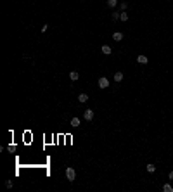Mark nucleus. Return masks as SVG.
Listing matches in <instances>:
<instances>
[{
	"label": "nucleus",
	"mask_w": 173,
	"mask_h": 192,
	"mask_svg": "<svg viewBox=\"0 0 173 192\" xmlns=\"http://www.w3.org/2000/svg\"><path fill=\"white\" fill-rule=\"evenodd\" d=\"M66 178H68V182H74V178H76V171H74V168H66Z\"/></svg>",
	"instance_id": "1"
},
{
	"label": "nucleus",
	"mask_w": 173,
	"mask_h": 192,
	"mask_svg": "<svg viewBox=\"0 0 173 192\" xmlns=\"http://www.w3.org/2000/svg\"><path fill=\"white\" fill-rule=\"evenodd\" d=\"M83 118H85L87 121H92V119H94V109H85Z\"/></svg>",
	"instance_id": "2"
},
{
	"label": "nucleus",
	"mask_w": 173,
	"mask_h": 192,
	"mask_svg": "<svg viewBox=\"0 0 173 192\" xmlns=\"http://www.w3.org/2000/svg\"><path fill=\"white\" fill-rule=\"evenodd\" d=\"M107 87H109V80L106 76L99 78V88H107Z\"/></svg>",
	"instance_id": "3"
},
{
	"label": "nucleus",
	"mask_w": 173,
	"mask_h": 192,
	"mask_svg": "<svg viewBox=\"0 0 173 192\" xmlns=\"http://www.w3.org/2000/svg\"><path fill=\"white\" fill-rule=\"evenodd\" d=\"M113 40H116V42H121V40H123V33H121V31H116V33H113Z\"/></svg>",
	"instance_id": "4"
},
{
	"label": "nucleus",
	"mask_w": 173,
	"mask_h": 192,
	"mask_svg": "<svg viewBox=\"0 0 173 192\" xmlns=\"http://www.w3.org/2000/svg\"><path fill=\"white\" fill-rule=\"evenodd\" d=\"M69 78H71L73 81H76V80H80V73H78V71H71V73H69Z\"/></svg>",
	"instance_id": "5"
},
{
	"label": "nucleus",
	"mask_w": 173,
	"mask_h": 192,
	"mask_svg": "<svg viewBox=\"0 0 173 192\" xmlns=\"http://www.w3.org/2000/svg\"><path fill=\"white\" fill-rule=\"evenodd\" d=\"M137 61L140 62V64H147V62H149L147 55H138V57H137Z\"/></svg>",
	"instance_id": "6"
},
{
	"label": "nucleus",
	"mask_w": 173,
	"mask_h": 192,
	"mask_svg": "<svg viewBox=\"0 0 173 192\" xmlns=\"http://www.w3.org/2000/svg\"><path fill=\"white\" fill-rule=\"evenodd\" d=\"M113 52V48L109 47V45H102V54H106V55H109Z\"/></svg>",
	"instance_id": "7"
},
{
	"label": "nucleus",
	"mask_w": 173,
	"mask_h": 192,
	"mask_svg": "<svg viewBox=\"0 0 173 192\" xmlns=\"http://www.w3.org/2000/svg\"><path fill=\"white\" fill-rule=\"evenodd\" d=\"M71 126H73V128H78V126H80V118H73V119H71Z\"/></svg>",
	"instance_id": "8"
},
{
	"label": "nucleus",
	"mask_w": 173,
	"mask_h": 192,
	"mask_svg": "<svg viewBox=\"0 0 173 192\" xmlns=\"http://www.w3.org/2000/svg\"><path fill=\"white\" fill-rule=\"evenodd\" d=\"M121 80H123V73L121 71H116L114 73V81H121Z\"/></svg>",
	"instance_id": "9"
},
{
	"label": "nucleus",
	"mask_w": 173,
	"mask_h": 192,
	"mask_svg": "<svg viewBox=\"0 0 173 192\" xmlns=\"http://www.w3.org/2000/svg\"><path fill=\"white\" fill-rule=\"evenodd\" d=\"M78 100H80V102H87V100H88V95H87V94H80V95H78Z\"/></svg>",
	"instance_id": "10"
},
{
	"label": "nucleus",
	"mask_w": 173,
	"mask_h": 192,
	"mask_svg": "<svg viewBox=\"0 0 173 192\" xmlns=\"http://www.w3.org/2000/svg\"><path fill=\"white\" fill-rule=\"evenodd\" d=\"M119 19H121L123 23H125V21H128V14H126L125 10H123V12H119Z\"/></svg>",
	"instance_id": "11"
},
{
	"label": "nucleus",
	"mask_w": 173,
	"mask_h": 192,
	"mask_svg": "<svg viewBox=\"0 0 173 192\" xmlns=\"http://www.w3.org/2000/svg\"><path fill=\"white\" fill-rule=\"evenodd\" d=\"M118 5V0H107V7H111V9H114Z\"/></svg>",
	"instance_id": "12"
},
{
	"label": "nucleus",
	"mask_w": 173,
	"mask_h": 192,
	"mask_svg": "<svg viewBox=\"0 0 173 192\" xmlns=\"http://www.w3.org/2000/svg\"><path fill=\"white\" fill-rule=\"evenodd\" d=\"M163 191L165 192H173V187L170 185V184H165V185H163Z\"/></svg>",
	"instance_id": "13"
},
{
	"label": "nucleus",
	"mask_w": 173,
	"mask_h": 192,
	"mask_svg": "<svg viewBox=\"0 0 173 192\" xmlns=\"http://www.w3.org/2000/svg\"><path fill=\"white\" fill-rule=\"evenodd\" d=\"M145 168H147V171H149V173H154V171H156V166H154V164H147Z\"/></svg>",
	"instance_id": "14"
},
{
	"label": "nucleus",
	"mask_w": 173,
	"mask_h": 192,
	"mask_svg": "<svg viewBox=\"0 0 173 192\" xmlns=\"http://www.w3.org/2000/svg\"><path fill=\"white\" fill-rule=\"evenodd\" d=\"M111 19H113V21H118V19H119V12H113V14H111Z\"/></svg>",
	"instance_id": "15"
},
{
	"label": "nucleus",
	"mask_w": 173,
	"mask_h": 192,
	"mask_svg": "<svg viewBox=\"0 0 173 192\" xmlns=\"http://www.w3.org/2000/svg\"><path fill=\"white\" fill-rule=\"evenodd\" d=\"M5 187H7V189H12V187H14V182H12V180H7V182H5Z\"/></svg>",
	"instance_id": "16"
},
{
	"label": "nucleus",
	"mask_w": 173,
	"mask_h": 192,
	"mask_svg": "<svg viewBox=\"0 0 173 192\" xmlns=\"http://www.w3.org/2000/svg\"><path fill=\"white\" fill-rule=\"evenodd\" d=\"M126 7H128V5H126V2H121V12H123V10H126Z\"/></svg>",
	"instance_id": "17"
},
{
	"label": "nucleus",
	"mask_w": 173,
	"mask_h": 192,
	"mask_svg": "<svg viewBox=\"0 0 173 192\" xmlns=\"http://www.w3.org/2000/svg\"><path fill=\"white\" fill-rule=\"evenodd\" d=\"M47 30H49V24H43V26H42V31H43V33H45V31H47Z\"/></svg>",
	"instance_id": "18"
},
{
	"label": "nucleus",
	"mask_w": 173,
	"mask_h": 192,
	"mask_svg": "<svg viewBox=\"0 0 173 192\" xmlns=\"http://www.w3.org/2000/svg\"><path fill=\"white\" fill-rule=\"evenodd\" d=\"M168 178H170V180H173V171H170V175H168Z\"/></svg>",
	"instance_id": "19"
}]
</instances>
